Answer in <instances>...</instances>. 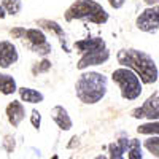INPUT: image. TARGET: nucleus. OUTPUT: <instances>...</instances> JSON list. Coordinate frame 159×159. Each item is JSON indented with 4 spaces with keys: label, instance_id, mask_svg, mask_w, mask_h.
<instances>
[{
    "label": "nucleus",
    "instance_id": "nucleus-23",
    "mask_svg": "<svg viewBox=\"0 0 159 159\" xmlns=\"http://www.w3.org/2000/svg\"><path fill=\"white\" fill-rule=\"evenodd\" d=\"M25 32H27V29H24V27H15L10 30L13 38H25Z\"/></svg>",
    "mask_w": 159,
    "mask_h": 159
},
{
    "label": "nucleus",
    "instance_id": "nucleus-18",
    "mask_svg": "<svg viewBox=\"0 0 159 159\" xmlns=\"http://www.w3.org/2000/svg\"><path fill=\"white\" fill-rule=\"evenodd\" d=\"M2 7L5 8L7 15H18L21 11V7H22V2L21 0H2Z\"/></svg>",
    "mask_w": 159,
    "mask_h": 159
},
{
    "label": "nucleus",
    "instance_id": "nucleus-13",
    "mask_svg": "<svg viewBox=\"0 0 159 159\" xmlns=\"http://www.w3.org/2000/svg\"><path fill=\"white\" fill-rule=\"evenodd\" d=\"M19 96L24 102H27V103H40V102H43V94L40 91L37 89H32V88H19Z\"/></svg>",
    "mask_w": 159,
    "mask_h": 159
},
{
    "label": "nucleus",
    "instance_id": "nucleus-30",
    "mask_svg": "<svg viewBox=\"0 0 159 159\" xmlns=\"http://www.w3.org/2000/svg\"><path fill=\"white\" fill-rule=\"evenodd\" d=\"M51 159H59V156H57V154H52V156H51Z\"/></svg>",
    "mask_w": 159,
    "mask_h": 159
},
{
    "label": "nucleus",
    "instance_id": "nucleus-25",
    "mask_svg": "<svg viewBox=\"0 0 159 159\" xmlns=\"http://www.w3.org/2000/svg\"><path fill=\"white\" fill-rule=\"evenodd\" d=\"M124 2H126V0H108V3H110V7H111V8H115V10H118V8H121V7L124 5Z\"/></svg>",
    "mask_w": 159,
    "mask_h": 159
},
{
    "label": "nucleus",
    "instance_id": "nucleus-1",
    "mask_svg": "<svg viewBox=\"0 0 159 159\" xmlns=\"http://www.w3.org/2000/svg\"><path fill=\"white\" fill-rule=\"evenodd\" d=\"M118 62L126 69L135 72L145 84H153L157 80V67L151 56L140 49H121L116 56Z\"/></svg>",
    "mask_w": 159,
    "mask_h": 159
},
{
    "label": "nucleus",
    "instance_id": "nucleus-27",
    "mask_svg": "<svg viewBox=\"0 0 159 159\" xmlns=\"http://www.w3.org/2000/svg\"><path fill=\"white\" fill-rule=\"evenodd\" d=\"M5 16H7V11H5V8L2 5H0V19H3Z\"/></svg>",
    "mask_w": 159,
    "mask_h": 159
},
{
    "label": "nucleus",
    "instance_id": "nucleus-17",
    "mask_svg": "<svg viewBox=\"0 0 159 159\" xmlns=\"http://www.w3.org/2000/svg\"><path fill=\"white\" fill-rule=\"evenodd\" d=\"M37 24L40 25V27H43V29H48V30H52L57 37H64V29L61 27V25L54 21H49V19H38Z\"/></svg>",
    "mask_w": 159,
    "mask_h": 159
},
{
    "label": "nucleus",
    "instance_id": "nucleus-21",
    "mask_svg": "<svg viewBox=\"0 0 159 159\" xmlns=\"http://www.w3.org/2000/svg\"><path fill=\"white\" fill-rule=\"evenodd\" d=\"M51 69V62L48 61V59H43L42 62H38L35 67L32 69V72L34 73H45V72H48Z\"/></svg>",
    "mask_w": 159,
    "mask_h": 159
},
{
    "label": "nucleus",
    "instance_id": "nucleus-26",
    "mask_svg": "<svg viewBox=\"0 0 159 159\" xmlns=\"http://www.w3.org/2000/svg\"><path fill=\"white\" fill-rule=\"evenodd\" d=\"M70 140H72V142L67 145V148H69V150H72V148H75V147H78V145H80V139H78L76 135H75V137H72Z\"/></svg>",
    "mask_w": 159,
    "mask_h": 159
},
{
    "label": "nucleus",
    "instance_id": "nucleus-12",
    "mask_svg": "<svg viewBox=\"0 0 159 159\" xmlns=\"http://www.w3.org/2000/svg\"><path fill=\"white\" fill-rule=\"evenodd\" d=\"M129 142L130 139H119L113 143L108 145V151H110V159H124V153L129 150Z\"/></svg>",
    "mask_w": 159,
    "mask_h": 159
},
{
    "label": "nucleus",
    "instance_id": "nucleus-3",
    "mask_svg": "<svg viewBox=\"0 0 159 159\" xmlns=\"http://www.w3.org/2000/svg\"><path fill=\"white\" fill-rule=\"evenodd\" d=\"M65 21L86 19L94 24H105L108 21V13L94 0H76L65 10Z\"/></svg>",
    "mask_w": 159,
    "mask_h": 159
},
{
    "label": "nucleus",
    "instance_id": "nucleus-7",
    "mask_svg": "<svg viewBox=\"0 0 159 159\" xmlns=\"http://www.w3.org/2000/svg\"><path fill=\"white\" fill-rule=\"evenodd\" d=\"M157 110H159V91H156L153 96H150L147 100L143 102L142 107H139V108H135L134 111H132V116L137 118V119L139 118H148V119H151L153 115Z\"/></svg>",
    "mask_w": 159,
    "mask_h": 159
},
{
    "label": "nucleus",
    "instance_id": "nucleus-14",
    "mask_svg": "<svg viewBox=\"0 0 159 159\" xmlns=\"http://www.w3.org/2000/svg\"><path fill=\"white\" fill-rule=\"evenodd\" d=\"M16 91H18V86H16L15 78L10 75H5V73H0V92L5 96H10Z\"/></svg>",
    "mask_w": 159,
    "mask_h": 159
},
{
    "label": "nucleus",
    "instance_id": "nucleus-10",
    "mask_svg": "<svg viewBox=\"0 0 159 159\" xmlns=\"http://www.w3.org/2000/svg\"><path fill=\"white\" fill-rule=\"evenodd\" d=\"M75 48L83 52V54H88V52H94V51H102L105 49V40L100 37H91V38H84L80 40V42L75 43Z\"/></svg>",
    "mask_w": 159,
    "mask_h": 159
},
{
    "label": "nucleus",
    "instance_id": "nucleus-22",
    "mask_svg": "<svg viewBox=\"0 0 159 159\" xmlns=\"http://www.w3.org/2000/svg\"><path fill=\"white\" fill-rule=\"evenodd\" d=\"M30 123H32V126H34L37 130L40 129V124H42V115H40V111H38V110H32Z\"/></svg>",
    "mask_w": 159,
    "mask_h": 159
},
{
    "label": "nucleus",
    "instance_id": "nucleus-29",
    "mask_svg": "<svg viewBox=\"0 0 159 159\" xmlns=\"http://www.w3.org/2000/svg\"><path fill=\"white\" fill-rule=\"evenodd\" d=\"M94 159H110V157H107L105 154H99V156H96Z\"/></svg>",
    "mask_w": 159,
    "mask_h": 159
},
{
    "label": "nucleus",
    "instance_id": "nucleus-31",
    "mask_svg": "<svg viewBox=\"0 0 159 159\" xmlns=\"http://www.w3.org/2000/svg\"><path fill=\"white\" fill-rule=\"evenodd\" d=\"M145 2H148V3H153V2H156V0H145Z\"/></svg>",
    "mask_w": 159,
    "mask_h": 159
},
{
    "label": "nucleus",
    "instance_id": "nucleus-15",
    "mask_svg": "<svg viewBox=\"0 0 159 159\" xmlns=\"http://www.w3.org/2000/svg\"><path fill=\"white\" fill-rule=\"evenodd\" d=\"M25 38L30 42V46H42L46 45V35L40 30V29H27L25 32Z\"/></svg>",
    "mask_w": 159,
    "mask_h": 159
},
{
    "label": "nucleus",
    "instance_id": "nucleus-8",
    "mask_svg": "<svg viewBox=\"0 0 159 159\" xmlns=\"http://www.w3.org/2000/svg\"><path fill=\"white\" fill-rule=\"evenodd\" d=\"M18 61V49L8 40H2L0 42V67L8 69Z\"/></svg>",
    "mask_w": 159,
    "mask_h": 159
},
{
    "label": "nucleus",
    "instance_id": "nucleus-19",
    "mask_svg": "<svg viewBox=\"0 0 159 159\" xmlns=\"http://www.w3.org/2000/svg\"><path fill=\"white\" fill-rule=\"evenodd\" d=\"M137 132L139 134H147V135L159 134V121H150L147 124H140L137 127Z\"/></svg>",
    "mask_w": 159,
    "mask_h": 159
},
{
    "label": "nucleus",
    "instance_id": "nucleus-2",
    "mask_svg": "<svg viewBox=\"0 0 159 159\" xmlns=\"http://www.w3.org/2000/svg\"><path fill=\"white\" fill-rule=\"evenodd\" d=\"M76 97L86 105L97 103L107 94V76L99 72L81 73L75 84Z\"/></svg>",
    "mask_w": 159,
    "mask_h": 159
},
{
    "label": "nucleus",
    "instance_id": "nucleus-6",
    "mask_svg": "<svg viewBox=\"0 0 159 159\" xmlns=\"http://www.w3.org/2000/svg\"><path fill=\"white\" fill-rule=\"evenodd\" d=\"M110 59V51L105 48L102 51H94V52H88V54H83L80 57L78 64H76V69L78 70H84L88 69L89 65H102Z\"/></svg>",
    "mask_w": 159,
    "mask_h": 159
},
{
    "label": "nucleus",
    "instance_id": "nucleus-16",
    "mask_svg": "<svg viewBox=\"0 0 159 159\" xmlns=\"http://www.w3.org/2000/svg\"><path fill=\"white\" fill-rule=\"evenodd\" d=\"M127 159H143L140 140L130 139V142H129V150H127Z\"/></svg>",
    "mask_w": 159,
    "mask_h": 159
},
{
    "label": "nucleus",
    "instance_id": "nucleus-11",
    "mask_svg": "<svg viewBox=\"0 0 159 159\" xmlns=\"http://www.w3.org/2000/svg\"><path fill=\"white\" fill-rule=\"evenodd\" d=\"M51 118L54 119V123L59 126L61 130H70L73 123H72V118L69 116L67 110H65L64 107H61V105H57V107H54L51 110Z\"/></svg>",
    "mask_w": 159,
    "mask_h": 159
},
{
    "label": "nucleus",
    "instance_id": "nucleus-20",
    "mask_svg": "<svg viewBox=\"0 0 159 159\" xmlns=\"http://www.w3.org/2000/svg\"><path fill=\"white\" fill-rule=\"evenodd\" d=\"M143 145L153 156L159 157V137H150L148 140H145Z\"/></svg>",
    "mask_w": 159,
    "mask_h": 159
},
{
    "label": "nucleus",
    "instance_id": "nucleus-28",
    "mask_svg": "<svg viewBox=\"0 0 159 159\" xmlns=\"http://www.w3.org/2000/svg\"><path fill=\"white\" fill-rule=\"evenodd\" d=\"M153 119H156V121H159V110H157V111H156V113L153 115V118L150 119V121H153Z\"/></svg>",
    "mask_w": 159,
    "mask_h": 159
},
{
    "label": "nucleus",
    "instance_id": "nucleus-4",
    "mask_svg": "<svg viewBox=\"0 0 159 159\" xmlns=\"http://www.w3.org/2000/svg\"><path fill=\"white\" fill-rule=\"evenodd\" d=\"M113 83H116L121 89V97L126 100H135L142 94V80L137 76L135 72H132L130 69L121 67L116 69L111 73Z\"/></svg>",
    "mask_w": 159,
    "mask_h": 159
},
{
    "label": "nucleus",
    "instance_id": "nucleus-9",
    "mask_svg": "<svg viewBox=\"0 0 159 159\" xmlns=\"http://www.w3.org/2000/svg\"><path fill=\"white\" fill-rule=\"evenodd\" d=\"M7 118H8V123L13 126V127H18L21 124V121L25 116V108L24 105L19 102V100H13L7 105Z\"/></svg>",
    "mask_w": 159,
    "mask_h": 159
},
{
    "label": "nucleus",
    "instance_id": "nucleus-24",
    "mask_svg": "<svg viewBox=\"0 0 159 159\" xmlns=\"http://www.w3.org/2000/svg\"><path fill=\"white\" fill-rule=\"evenodd\" d=\"M3 148L8 151V153H13V150H15V139L13 137H5V142H3Z\"/></svg>",
    "mask_w": 159,
    "mask_h": 159
},
{
    "label": "nucleus",
    "instance_id": "nucleus-5",
    "mask_svg": "<svg viewBox=\"0 0 159 159\" xmlns=\"http://www.w3.org/2000/svg\"><path fill=\"white\" fill-rule=\"evenodd\" d=\"M137 27L143 32H154L159 29V5H153L140 13L135 21Z\"/></svg>",
    "mask_w": 159,
    "mask_h": 159
}]
</instances>
